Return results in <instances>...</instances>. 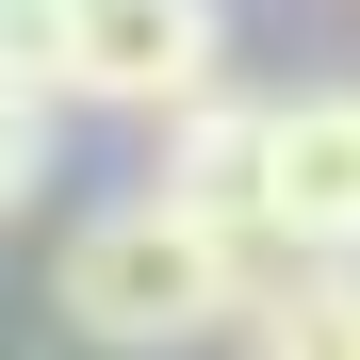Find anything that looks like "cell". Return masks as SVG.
I'll use <instances>...</instances> for the list:
<instances>
[{
	"label": "cell",
	"instance_id": "cell-2",
	"mask_svg": "<svg viewBox=\"0 0 360 360\" xmlns=\"http://www.w3.org/2000/svg\"><path fill=\"white\" fill-rule=\"evenodd\" d=\"M33 82L66 115L164 131V115H197L229 82V0H49L33 17Z\"/></svg>",
	"mask_w": 360,
	"mask_h": 360
},
{
	"label": "cell",
	"instance_id": "cell-5",
	"mask_svg": "<svg viewBox=\"0 0 360 360\" xmlns=\"http://www.w3.org/2000/svg\"><path fill=\"white\" fill-rule=\"evenodd\" d=\"M229 360H360V262H278V278H246Z\"/></svg>",
	"mask_w": 360,
	"mask_h": 360
},
{
	"label": "cell",
	"instance_id": "cell-4",
	"mask_svg": "<svg viewBox=\"0 0 360 360\" xmlns=\"http://www.w3.org/2000/svg\"><path fill=\"white\" fill-rule=\"evenodd\" d=\"M148 148H164V164H148V197H180L197 229H229V246H246V278L295 262V246H278V197H262V98H246V82H213L197 115H164Z\"/></svg>",
	"mask_w": 360,
	"mask_h": 360
},
{
	"label": "cell",
	"instance_id": "cell-3",
	"mask_svg": "<svg viewBox=\"0 0 360 360\" xmlns=\"http://www.w3.org/2000/svg\"><path fill=\"white\" fill-rule=\"evenodd\" d=\"M262 197H278L295 262H360V82L262 98Z\"/></svg>",
	"mask_w": 360,
	"mask_h": 360
},
{
	"label": "cell",
	"instance_id": "cell-1",
	"mask_svg": "<svg viewBox=\"0 0 360 360\" xmlns=\"http://www.w3.org/2000/svg\"><path fill=\"white\" fill-rule=\"evenodd\" d=\"M49 311H66L98 360H180V344H229V311H246V246L229 229H197L180 197H98L66 213V246H49Z\"/></svg>",
	"mask_w": 360,
	"mask_h": 360
},
{
	"label": "cell",
	"instance_id": "cell-6",
	"mask_svg": "<svg viewBox=\"0 0 360 360\" xmlns=\"http://www.w3.org/2000/svg\"><path fill=\"white\" fill-rule=\"evenodd\" d=\"M49 164H66V98H49L33 66H0V213H33Z\"/></svg>",
	"mask_w": 360,
	"mask_h": 360
},
{
	"label": "cell",
	"instance_id": "cell-7",
	"mask_svg": "<svg viewBox=\"0 0 360 360\" xmlns=\"http://www.w3.org/2000/svg\"><path fill=\"white\" fill-rule=\"evenodd\" d=\"M33 17H49V0H0V66H33Z\"/></svg>",
	"mask_w": 360,
	"mask_h": 360
}]
</instances>
